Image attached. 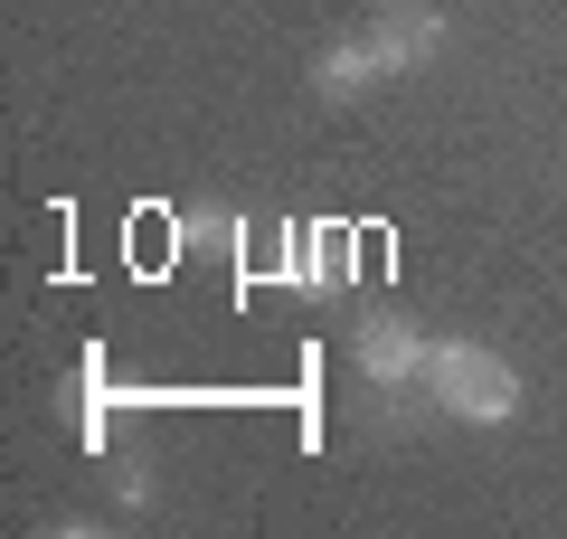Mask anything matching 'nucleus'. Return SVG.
I'll use <instances>...</instances> for the list:
<instances>
[{
    "label": "nucleus",
    "mask_w": 567,
    "mask_h": 539,
    "mask_svg": "<svg viewBox=\"0 0 567 539\" xmlns=\"http://www.w3.org/2000/svg\"><path fill=\"white\" fill-rule=\"evenodd\" d=\"M425 350H435V340H425L416 322L388 313V322H369V332H360V379L369 388H406V379H425Z\"/></svg>",
    "instance_id": "7ed1b4c3"
},
{
    "label": "nucleus",
    "mask_w": 567,
    "mask_h": 539,
    "mask_svg": "<svg viewBox=\"0 0 567 539\" xmlns=\"http://www.w3.org/2000/svg\"><path fill=\"white\" fill-rule=\"evenodd\" d=\"M435 48H445V10H388V20H369L360 39L322 48L312 85H322V95H369L379 77H406V67H425Z\"/></svg>",
    "instance_id": "f257e3e1"
},
{
    "label": "nucleus",
    "mask_w": 567,
    "mask_h": 539,
    "mask_svg": "<svg viewBox=\"0 0 567 539\" xmlns=\"http://www.w3.org/2000/svg\"><path fill=\"white\" fill-rule=\"evenodd\" d=\"M293 284H312V294H341L350 275H360V237L350 227H293V265H284Z\"/></svg>",
    "instance_id": "20e7f679"
},
{
    "label": "nucleus",
    "mask_w": 567,
    "mask_h": 539,
    "mask_svg": "<svg viewBox=\"0 0 567 539\" xmlns=\"http://www.w3.org/2000/svg\"><path fill=\"white\" fill-rule=\"evenodd\" d=\"M425 388H435V407L464 426H511L520 417V369H511L502 350H473V340H435L425 350Z\"/></svg>",
    "instance_id": "f03ea898"
}]
</instances>
